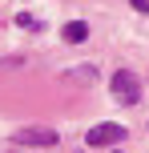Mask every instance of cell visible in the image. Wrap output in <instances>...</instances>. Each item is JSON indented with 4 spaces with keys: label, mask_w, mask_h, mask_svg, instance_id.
I'll use <instances>...</instances> for the list:
<instances>
[{
    "label": "cell",
    "mask_w": 149,
    "mask_h": 153,
    "mask_svg": "<svg viewBox=\"0 0 149 153\" xmlns=\"http://www.w3.org/2000/svg\"><path fill=\"white\" fill-rule=\"evenodd\" d=\"M109 89H113V101H117V105H129V109H133L137 101H141V81H137L129 69H117V73H113Z\"/></svg>",
    "instance_id": "obj_1"
},
{
    "label": "cell",
    "mask_w": 149,
    "mask_h": 153,
    "mask_svg": "<svg viewBox=\"0 0 149 153\" xmlns=\"http://www.w3.org/2000/svg\"><path fill=\"white\" fill-rule=\"evenodd\" d=\"M129 137V129L125 125H113V121H101V125H93V129L85 133V141L93 149H109V145H121V141Z\"/></svg>",
    "instance_id": "obj_2"
},
{
    "label": "cell",
    "mask_w": 149,
    "mask_h": 153,
    "mask_svg": "<svg viewBox=\"0 0 149 153\" xmlns=\"http://www.w3.org/2000/svg\"><path fill=\"white\" fill-rule=\"evenodd\" d=\"M16 141H20V145H56V141H61V133L56 129H48V125H24V129H16L12 133Z\"/></svg>",
    "instance_id": "obj_3"
},
{
    "label": "cell",
    "mask_w": 149,
    "mask_h": 153,
    "mask_svg": "<svg viewBox=\"0 0 149 153\" xmlns=\"http://www.w3.org/2000/svg\"><path fill=\"white\" fill-rule=\"evenodd\" d=\"M61 36L69 40V45H81V40L89 36V24H85V20H69V24L61 28Z\"/></svg>",
    "instance_id": "obj_4"
},
{
    "label": "cell",
    "mask_w": 149,
    "mask_h": 153,
    "mask_svg": "<svg viewBox=\"0 0 149 153\" xmlns=\"http://www.w3.org/2000/svg\"><path fill=\"white\" fill-rule=\"evenodd\" d=\"M93 65H77V69H69V85H93Z\"/></svg>",
    "instance_id": "obj_5"
},
{
    "label": "cell",
    "mask_w": 149,
    "mask_h": 153,
    "mask_svg": "<svg viewBox=\"0 0 149 153\" xmlns=\"http://www.w3.org/2000/svg\"><path fill=\"white\" fill-rule=\"evenodd\" d=\"M129 4H133L137 12H149V0H129Z\"/></svg>",
    "instance_id": "obj_6"
}]
</instances>
